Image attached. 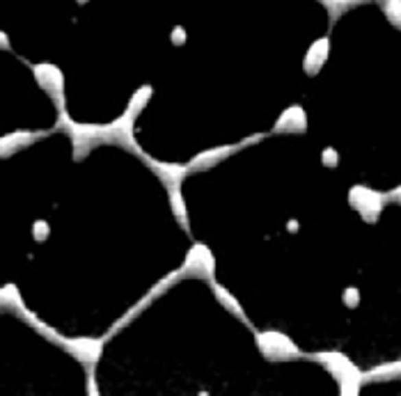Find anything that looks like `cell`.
I'll return each mask as SVG.
<instances>
[{
    "label": "cell",
    "mask_w": 401,
    "mask_h": 396,
    "mask_svg": "<svg viewBox=\"0 0 401 396\" xmlns=\"http://www.w3.org/2000/svg\"><path fill=\"white\" fill-rule=\"evenodd\" d=\"M349 204L363 216L365 223L374 225V223H378L380 213H383L385 204H387V197H385V193L374 190V188L365 186V184H356L349 190Z\"/></svg>",
    "instance_id": "obj_5"
},
{
    "label": "cell",
    "mask_w": 401,
    "mask_h": 396,
    "mask_svg": "<svg viewBox=\"0 0 401 396\" xmlns=\"http://www.w3.org/2000/svg\"><path fill=\"white\" fill-rule=\"evenodd\" d=\"M380 10L385 12L387 18L399 28V18H401V0H378Z\"/></svg>",
    "instance_id": "obj_20"
},
{
    "label": "cell",
    "mask_w": 401,
    "mask_h": 396,
    "mask_svg": "<svg viewBox=\"0 0 401 396\" xmlns=\"http://www.w3.org/2000/svg\"><path fill=\"white\" fill-rule=\"evenodd\" d=\"M60 346L73 355L83 367H97L104 355V339L99 337H76V339H60Z\"/></svg>",
    "instance_id": "obj_8"
},
{
    "label": "cell",
    "mask_w": 401,
    "mask_h": 396,
    "mask_svg": "<svg viewBox=\"0 0 401 396\" xmlns=\"http://www.w3.org/2000/svg\"><path fill=\"white\" fill-rule=\"evenodd\" d=\"M321 3H324V8L328 10L330 23H335L344 12H349L351 8H356V5H360V3H365V0H321Z\"/></svg>",
    "instance_id": "obj_18"
},
{
    "label": "cell",
    "mask_w": 401,
    "mask_h": 396,
    "mask_svg": "<svg viewBox=\"0 0 401 396\" xmlns=\"http://www.w3.org/2000/svg\"><path fill=\"white\" fill-rule=\"evenodd\" d=\"M328 55H330L328 37H321L314 44H310V49L305 51V58H303V69L307 76H317V73L324 69V64L328 62Z\"/></svg>",
    "instance_id": "obj_12"
},
{
    "label": "cell",
    "mask_w": 401,
    "mask_h": 396,
    "mask_svg": "<svg viewBox=\"0 0 401 396\" xmlns=\"http://www.w3.org/2000/svg\"><path fill=\"white\" fill-rule=\"evenodd\" d=\"M182 280L184 277H193V280H216V257H213L211 247L204 243H193L191 250L186 252V259L182 268Z\"/></svg>",
    "instance_id": "obj_4"
},
{
    "label": "cell",
    "mask_w": 401,
    "mask_h": 396,
    "mask_svg": "<svg viewBox=\"0 0 401 396\" xmlns=\"http://www.w3.org/2000/svg\"><path fill=\"white\" fill-rule=\"evenodd\" d=\"M56 129L69 133V136H71V140H73V160H83L92 149H95L97 145H104V143L110 145L108 124H80V122H73L66 110L60 112V119H58Z\"/></svg>",
    "instance_id": "obj_2"
},
{
    "label": "cell",
    "mask_w": 401,
    "mask_h": 396,
    "mask_svg": "<svg viewBox=\"0 0 401 396\" xmlns=\"http://www.w3.org/2000/svg\"><path fill=\"white\" fill-rule=\"evenodd\" d=\"M168 202L172 209V216L179 223L186 234H191V220H189V209H186V199L182 195V188H168Z\"/></svg>",
    "instance_id": "obj_14"
},
{
    "label": "cell",
    "mask_w": 401,
    "mask_h": 396,
    "mask_svg": "<svg viewBox=\"0 0 401 396\" xmlns=\"http://www.w3.org/2000/svg\"><path fill=\"white\" fill-rule=\"evenodd\" d=\"M49 234H51V225L46 220H35V225H32V236H35V240H46Z\"/></svg>",
    "instance_id": "obj_23"
},
{
    "label": "cell",
    "mask_w": 401,
    "mask_h": 396,
    "mask_svg": "<svg viewBox=\"0 0 401 396\" xmlns=\"http://www.w3.org/2000/svg\"><path fill=\"white\" fill-rule=\"evenodd\" d=\"M0 310L14 312V314H19V317H23V314L28 312L21 293H19V288L14 284H5L3 288H0Z\"/></svg>",
    "instance_id": "obj_16"
},
{
    "label": "cell",
    "mask_w": 401,
    "mask_h": 396,
    "mask_svg": "<svg viewBox=\"0 0 401 396\" xmlns=\"http://www.w3.org/2000/svg\"><path fill=\"white\" fill-rule=\"evenodd\" d=\"M151 94H154V87H151V85H143V87H138V90L133 92V97H131L129 106H126V112H129V115H133V117H138L140 112H143L145 106L149 103Z\"/></svg>",
    "instance_id": "obj_17"
},
{
    "label": "cell",
    "mask_w": 401,
    "mask_h": 396,
    "mask_svg": "<svg viewBox=\"0 0 401 396\" xmlns=\"http://www.w3.org/2000/svg\"><path fill=\"white\" fill-rule=\"evenodd\" d=\"M307 131V115L303 106H289L280 112V117L273 124V133H305Z\"/></svg>",
    "instance_id": "obj_11"
},
{
    "label": "cell",
    "mask_w": 401,
    "mask_h": 396,
    "mask_svg": "<svg viewBox=\"0 0 401 396\" xmlns=\"http://www.w3.org/2000/svg\"><path fill=\"white\" fill-rule=\"evenodd\" d=\"M78 3H80V5H85V3H88V0H78Z\"/></svg>",
    "instance_id": "obj_26"
},
{
    "label": "cell",
    "mask_w": 401,
    "mask_h": 396,
    "mask_svg": "<svg viewBox=\"0 0 401 396\" xmlns=\"http://www.w3.org/2000/svg\"><path fill=\"white\" fill-rule=\"evenodd\" d=\"M143 158L147 160V165H149V170L156 174V177L163 181L165 190L168 188H182L184 179L191 174V167L189 163H165V160H156L151 156H147V153H143Z\"/></svg>",
    "instance_id": "obj_9"
},
{
    "label": "cell",
    "mask_w": 401,
    "mask_h": 396,
    "mask_svg": "<svg viewBox=\"0 0 401 396\" xmlns=\"http://www.w3.org/2000/svg\"><path fill=\"white\" fill-rule=\"evenodd\" d=\"M0 51H12V44H10V37L5 30H0Z\"/></svg>",
    "instance_id": "obj_25"
},
{
    "label": "cell",
    "mask_w": 401,
    "mask_h": 396,
    "mask_svg": "<svg viewBox=\"0 0 401 396\" xmlns=\"http://www.w3.org/2000/svg\"><path fill=\"white\" fill-rule=\"evenodd\" d=\"M32 76H35L37 85L53 99V103L58 106V112H64V73L60 66L51 62L32 64Z\"/></svg>",
    "instance_id": "obj_6"
},
{
    "label": "cell",
    "mask_w": 401,
    "mask_h": 396,
    "mask_svg": "<svg viewBox=\"0 0 401 396\" xmlns=\"http://www.w3.org/2000/svg\"><path fill=\"white\" fill-rule=\"evenodd\" d=\"M303 358L319 362V364L337 380L339 394L342 396H356L360 389H363V371H360V369L351 362V358H346L342 351H321V353L303 355Z\"/></svg>",
    "instance_id": "obj_1"
},
{
    "label": "cell",
    "mask_w": 401,
    "mask_h": 396,
    "mask_svg": "<svg viewBox=\"0 0 401 396\" xmlns=\"http://www.w3.org/2000/svg\"><path fill=\"white\" fill-rule=\"evenodd\" d=\"M172 44L175 46L186 44V28L184 25H175V28H172Z\"/></svg>",
    "instance_id": "obj_24"
},
{
    "label": "cell",
    "mask_w": 401,
    "mask_h": 396,
    "mask_svg": "<svg viewBox=\"0 0 401 396\" xmlns=\"http://www.w3.org/2000/svg\"><path fill=\"white\" fill-rule=\"evenodd\" d=\"M401 373V362H387V364L372 367L369 371H363V385L365 382H385V380H397Z\"/></svg>",
    "instance_id": "obj_15"
},
{
    "label": "cell",
    "mask_w": 401,
    "mask_h": 396,
    "mask_svg": "<svg viewBox=\"0 0 401 396\" xmlns=\"http://www.w3.org/2000/svg\"><path fill=\"white\" fill-rule=\"evenodd\" d=\"M262 138H264V136H252V138H245V140H241V143H234V145H223V147H213V149L199 151V153H195V156H193V158L189 160L191 172L209 170V167L218 165L220 160L230 158L232 153L241 151L243 147H248V145H252V143H259Z\"/></svg>",
    "instance_id": "obj_7"
},
{
    "label": "cell",
    "mask_w": 401,
    "mask_h": 396,
    "mask_svg": "<svg viewBox=\"0 0 401 396\" xmlns=\"http://www.w3.org/2000/svg\"><path fill=\"white\" fill-rule=\"evenodd\" d=\"M46 136H49V131H39V133L12 131L8 136L0 138V158H10L12 153H16L19 149H23V147H30L32 143H37V140H42Z\"/></svg>",
    "instance_id": "obj_10"
},
{
    "label": "cell",
    "mask_w": 401,
    "mask_h": 396,
    "mask_svg": "<svg viewBox=\"0 0 401 396\" xmlns=\"http://www.w3.org/2000/svg\"><path fill=\"white\" fill-rule=\"evenodd\" d=\"M179 280H182V273H179V271H172V273L168 275V277H163V280L158 282V284H154V288L149 291V295H151V298H158V295H163L165 291H168V288L175 286Z\"/></svg>",
    "instance_id": "obj_19"
},
{
    "label": "cell",
    "mask_w": 401,
    "mask_h": 396,
    "mask_svg": "<svg viewBox=\"0 0 401 396\" xmlns=\"http://www.w3.org/2000/svg\"><path fill=\"white\" fill-rule=\"evenodd\" d=\"M255 344L269 362H293L305 355L289 334L280 330H255Z\"/></svg>",
    "instance_id": "obj_3"
},
{
    "label": "cell",
    "mask_w": 401,
    "mask_h": 396,
    "mask_svg": "<svg viewBox=\"0 0 401 396\" xmlns=\"http://www.w3.org/2000/svg\"><path fill=\"white\" fill-rule=\"evenodd\" d=\"M321 163L326 167H337L339 165V151L332 149V147H326L324 151H321Z\"/></svg>",
    "instance_id": "obj_22"
},
{
    "label": "cell",
    "mask_w": 401,
    "mask_h": 396,
    "mask_svg": "<svg viewBox=\"0 0 401 396\" xmlns=\"http://www.w3.org/2000/svg\"><path fill=\"white\" fill-rule=\"evenodd\" d=\"M209 284H211V291H213V295H216L218 303L223 305L230 314H234L236 319H241V323H245L250 327V330H255L252 323H250V319H248V314H245V310H243V305H241L239 300L234 298V293H230V288H225L223 284H218L216 280H211Z\"/></svg>",
    "instance_id": "obj_13"
},
{
    "label": "cell",
    "mask_w": 401,
    "mask_h": 396,
    "mask_svg": "<svg viewBox=\"0 0 401 396\" xmlns=\"http://www.w3.org/2000/svg\"><path fill=\"white\" fill-rule=\"evenodd\" d=\"M342 300H344V305L349 307V310H356V307L360 305V291L356 286H346L344 293H342Z\"/></svg>",
    "instance_id": "obj_21"
}]
</instances>
